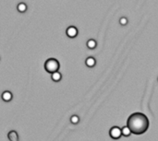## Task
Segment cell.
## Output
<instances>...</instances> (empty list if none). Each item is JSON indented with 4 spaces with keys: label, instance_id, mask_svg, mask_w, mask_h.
<instances>
[{
    "label": "cell",
    "instance_id": "obj_1",
    "mask_svg": "<svg viewBox=\"0 0 158 141\" xmlns=\"http://www.w3.org/2000/svg\"><path fill=\"white\" fill-rule=\"evenodd\" d=\"M127 126L131 133L135 135H141L148 129L149 120L145 114L141 113H134L128 118Z\"/></svg>",
    "mask_w": 158,
    "mask_h": 141
},
{
    "label": "cell",
    "instance_id": "obj_2",
    "mask_svg": "<svg viewBox=\"0 0 158 141\" xmlns=\"http://www.w3.org/2000/svg\"><path fill=\"white\" fill-rule=\"evenodd\" d=\"M59 62L55 58H49L45 61V69L46 70V72L48 73H54L56 71H57L59 69Z\"/></svg>",
    "mask_w": 158,
    "mask_h": 141
},
{
    "label": "cell",
    "instance_id": "obj_3",
    "mask_svg": "<svg viewBox=\"0 0 158 141\" xmlns=\"http://www.w3.org/2000/svg\"><path fill=\"white\" fill-rule=\"evenodd\" d=\"M109 135H110V137H111L112 138L118 139L119 137L122 136V134H121V129L118 127V126H113V127L110 129Z\"/></svg>",
    "mask_w": 158,
    "mask_h": 141
},
{
    "label": "cell",
    "instance_id": "obj_4",
    "mask_svg": "<svg viewBox=\"0 0 158 141\" xmlns=\"http://www.w3.org/2000/svg\"><path fill=\"white\" fill-rule=\"evenodd\" d=\"M67 35L69 38H74L78 35V29L74 26H69V27L67 29Z\"/></svg>",
    "mask_w": 158,
    "mask_h": 141
},
{
    "label": "cell",
    "instance_id": "obj_5",
    "mask_svg": "<svg viewBox=\"0 0 158 141\" xmlns=\"http://www.w3.org/2000/svg\"><path fill=\"white\" fill-rule=\"evenodd\" d=\"M51 78H52L53 81H55V82H58V81L61 80V78H62V75H61V73L57 70V71H56V72H54V73L51 74Z\"/></svg>",
    "mask_w": 158,
    "mask_h": 141
},
{
    "label": "cell",
    "instance_id": "obj_6",
    "mask_svg": "<svg viewBox=\"0 0 158 141\" xmlns=\"http://www.w3.org/2000/svg\"><path fill=\"white\" fill-rule=\"evenodd\" d=\"M8 137L10 141H19V135L15 130H12L8 134Z\"/></svg>",
    "mask_w": 158,
    "mask_h": 141
},
{
    "label": "cell",
    "instance_id": "obj_7",
    "mask_svg": "<svg viewBox=\"0 0 158 141\" xmlns=\"http://www.w3.org/2000/svg\"><path fill=\"white\" fill-rule=\"evenodd\" d=\"M2 100L5 102H10L12 100V93L8 90H6L2 93Z\"/></svg>",
    "mask_w": 158,
    "mask_h": 141
},
{
    "label": "cell",
    "instance_id": "obj_8",
    "mask_svg": "<svg viewBox=\"0 0 158 141\" xmlns=\"http://www.w3.org/2000/svg\"><path fill=\"white\" fill-rule=\"evenodd\" d=\"M85 64H86V66H87V67H94V66H95L96 61H95V59H94V57L90 56V57H88V58L85 60Z\"/></svg>",
    "mask_w": 158,
    "mask_h": 141
},
{
    "label": "cell",
    "instance_id": "obj_9",
    "mask_svg": "<svg viewBox=\"0 0 158 141\" xmlns=\"http://www.w3.org/2000/svg\"><path fill=\"white\" fill-rule=\"evenodd\" d=\"M121 134L124 137H129L131 134V131L129 130V128L128 126H124V127L121 128Z\"/></svg>",
    "mask_w": 158,
    "mask_h": 141
},
{
    "label": "cell",
    "instance_id": "obj_10",
    "mask_svg": "<svg viewBox=\"0 0 158 141\" xmlns=\"http://www.w3.org/2000/svg\"><path fill=\"white\" fill-rule=\"evenodd\" d=\"M87 47L89 49H94L96 47V42L94 39H90L87 42Z\"/></svg>",
    "mask_w": 158,
    "mask_h": 141
},
{
    "label": "cell",
    "instance_id": "obj_11",
    "mask_svg": "<svg viewBox=\"0 0 158 141\" xmlns=\"http://www.w3.org/2000/svg\"><path fill=\"white\" fill-rule=\"evenodd\" d=\"M17 9L20 12H21V13H23V12H25L26 10H27V6H26V4H24V3H20V4L18 5Z\"/></svg>",
    "mask_w": 158,
    "mask_h": 141
},
{
    "label": "cell",
    "instance_id": "obj_12",
    "mask_svg": "<svg viewBox=\"0 0 158 141\" xmlns=\"http://www.w3.org/2000/svg\"><path fill=\"white\" fill-rule=\"evenodd\" d=\"M70 122L72 124H78L79 122H80V118H79V116H77V115H72L71 117H70Z\"/></svg>",
    "mask_w": 158,
    "mask_h": 141
},
{
    "label": "cell",
    "instance_id": "obj_13",
    "mask_svg": "<svg viewBox=\"0 0 158 141\" xmlns=\"http://www.w3.org/2000/svg\"><path fill=\"white\" fill-rule=\"evenodd\" d=\"M119 22H120L121 25H126V24L128 23V20L126 18H121L120 20H119Z\"/></svg>",
    "mask_w": 158,
    "mask_h": 141
}]
</instances>
